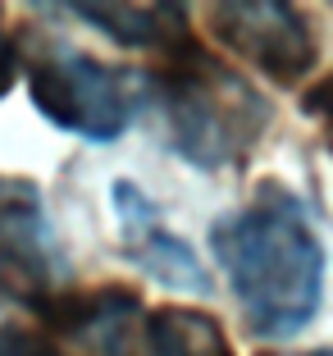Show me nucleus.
Returning <instances> with one entry per match:
<instances>
[{"label":"nucleus","instance_id":"9b49d317","mask_svg":"<svg viewBox=\"0 0 333 356\" xmlns=\"http://www.w3.org/2000/svg\"><path fill=\"white\" fill-rule=\"evenodd\" d=\"M292 356H329V347H311V352H292Z\"/></svg>","mask_w":333,"mask_h":356},{"label":"nucleus","instance_id":"39448f33","mask_svg":"<svg viewBox=\"0 0 333 356\" xmlns=\"http://www.w3.org/2000/svg\"><path fill=\"white\" fill-rule=\"evenodd\" d=\"M210 37L279 87L306 83V74L320 64V37H315L311 19L283 0L210 5Z\"/></svg>","mask_w":333,"mask_h":356},{"label":"nucleus","instance_id":"6e6552de","mask_svg":"<svg viewBox=\"0 0 333 356\" xmlns=\"http://www.w3.org/2000/svg\"><path fill=\"white\" fill-rule=\"evenodd\" d=\"M133 356H233L215 315L192 306H160L137 325Z\"/></svg>","mask_w":333,"mask_h":356},{"label":"nucleus","instance_id":"20e7f679","mask_svg":"<svg viewBox=\"0 0 333 356\" xmlns=\"http://www.w3.org/2000/svg\"><path fill=\"white\" fill-rule=\"evenodd\" d=\"M73 265L51 224L46 192L23 174H0V297L32 315L73 288Z\"/></svg>","mask_w":333,"mask_h":356},{"label":"nucleus","instance_id":"423d86ee","mask_svg":"<svg viewBox=\"0 0 333 356\" xmlns=\"http://www.w3.org/2000/svg\"><path fill=\"white\" fill-rule=\"evenodd\" d=\"M110 201H115V220H119V252L137 270L151 274L165 288H174V293H192V297L215 293L210 270L201 265V256L169 229L165 215L156 210V201L146 197L137 183L119 178L115 188H110Z\"/></svg>","mask_w":333,"mask_h":356},{"label":"nucleus","instance_id":"9d476101","mask_svg":"<svg viewBox=\"0 0 333 356\" xmlns=\"http://www.w3.org/2000/svg\"><path fill=\"white\" fill-rule=\"evenodd\" d=\"M14 78H19V42L5 32V10H0V96L14 87Z\"/></svg>","mask_w":333,"mask_h":356},{"label":"nucleus","instance_id":"1a4fd4ad","mask_svg":"<svg viewBox=\"0 0 333 356\" xmlns=\"http://www.w3.org/2000/svg\"><path fill=\"white\" fill-rule=\"evenodd\" d=\"M0 356H73V352L60 347L51 334H42V329L5 325V329H0Z\"/></svg>","mask_w":333,"mask_h":356},{"label":"nucleus","instance_id":"f257e3e1","mask_svg":"<svg viewBox=\"0 0 333 356\" xmlns=\"http://www.w3.org/2000/svg\"><path fill=\"white\" fill-rule=\"evenodd\" d=\"M210 252L251 338L283 343L315 325L324 306V242L297 192L265 183L247 206L210 224Z\"/></svg>","mask_w":333,"mask_h":356},{"label":"nucleus","instance_id":"0eeeda50","mask_svg":"<svg viewBox=\"0 0 333 356\" xmlns=\"http://www.w3.org/2000/svg\"><path fill=\"white\" fill-rule=\"evenodd\" d=\"M64 14L83 19L87 28H96L101 37L128 46V51H146V55H169L183 42H192V19L183 5H64Z\"/></svg>","mask_w":333,"mask_h":356},{"label":"nucleus","instance_id":"f03ea898","mask_svg":"<svg viewBox=\"0 0 333 356\" xmlns=\"http://www.w3.org/2000/svg\"><path fill=\"white\" fill-rule=\"evenodd\" d=\"M142 83L165 142L201 174L247 165L274 119L270 101L197 37L142 69Z\"/></svg>","mask_w":333,"mask_h":356},{"label":"nucleus","instance_id":"7ed1b4c3","mask_svg":"<svg viewBox=\"0 0 333 356\" xmlns=\"http://www.w3.org/2000/svg\"><path fill=\"white\" fill-rule=\"evenodd\" d=\"M19 60L28 69V92L42 119L83 142H119L146 105L142 69L105 64L60 37L32 32L19 46Z\"/></svg>","mask_w":333,"mask_h":356}]
</instances>
